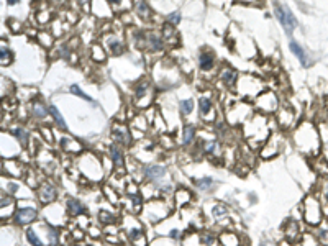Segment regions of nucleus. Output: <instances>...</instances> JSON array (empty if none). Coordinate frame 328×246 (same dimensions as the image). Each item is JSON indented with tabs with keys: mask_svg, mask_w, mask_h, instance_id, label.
<instances>
[{
	"mask_svg": "<svg viewBox=\"0 0 328 246\" xmlns=\"http://www.w3.org/2000/svg\"><path fill=\"white\" fill-rule=\"evenodd\" d=\"M122 231L125 233V238L131 246H149L148 236H146V230L136 213H123L122 217Z\"/></svg>",
	"mask_w": 328,
	"mask_h": 246,
	"instance_id": "1",
	"label": "nucleus"
},
{
	"mask_svg": "<svg viewBox=\"0 0 328 246\" xmlns=\"http://www.w3.org/2000/svg\"><path fill=\"white\" fill-rule=\"evenodd\" d=\"M140 213L145 218V222L151 223V225H159L172 215V205L163 198H148V200H145Z\"/></svg>",
	"mask_w": 328,
	"mask_h": 246,
	"instance_id": "2",
	"label": "nucleus"
},
{
	"mask_svg": "<svg viewBox=\"0 0 328 246\" xmlns=\"http://www.w3.org/2000/svg\"><path fill=\"white\" fill-rule=\"evenodd\" d=\"M302 210H304V220L307 225L312 228L318 227L320 223L325 222L323 217V209H322V202L318 200V197L315 196H307L302 204Z\"/></svg>",
	"mask_w": 328,
	"mask_h": 246,
	"instance_id": "3",
	"label": "nucleus"
},
{
	"mask_svg": "<svg viewBox=\"0 0 328 246\" xmlns=\"http://www.w3.org/2000/svg\"><path fill=\"white\" fill-rule=\"evenodd\" d=\"M20 204L16 205V210L12 217V222L16 228H23L33 225L36 220H40V210L34 204H23L25 200H18Z\"/></svg>",
	"mask_w": 328,
	"mask_h": 246,
	"instance_id": "4",
	"label": "nucleus"
},
{
	"mask_svg": "<svg viewBox=\"0 0 328 246\" xmlns=\"http://www.w3.org/2000/svg\"><path fill=\"white\" fill-rule=\"evenodd\" d=\"M79 169L85 180H98L103 174V166L98 161V158L94 153H85L82 154L79 159Z\"/></svg>",
	"mask_w": 328,
	"mask_h": 246,
	"instance_id": "5",
	"label": "nucleus"
},
{
	"mask_svg": "<svg viewBox=\"0 0 328 246\" xmlns=\"http://www.w3.org/2000/svg\"><path fill=\"white\" fill-rule=\"evenodd\" d=\"M273 10H274L276 18L279 21V25L284 28V32L291 36V34L294 33V30L299 27V21H297L295 15L292 14V10L286 5V3H279L278 0H274Z\"/></svg>",
	"mask_w": 328,
	"mask_h": 246,
	"instance_id": "6",
	"label": "nucleus"
},
{
	"mask_svg": "<svg viewBox=\"0 0 328 246\" xmlns=\"http://www.w3.org/2000/svg\"><path fill=\"white\" fill-rule=\"evenodd\" d=\"M141 176L146 182H149L151 185H156V189L159 185H163L166 182L167 176H169V171H167V166L164 164H143L141 167Z\"/></svg>",
	"mask_w": 328,
	"mask_h": 246,
	"instance_id": "7",
	"label": "nucleus"
},
{
	"mask_svg": "<svg viewBox=\"0 0 328 246\" xmlns=\"http://www.w3.org/2000/svg\"><path fill=\"white\" fill-rule=\"evenodd\" d=\"M58 197H59L58 185L51 182V180H41L36 189V200L40 202L43 207H46L58 202Z\"/></svg>",
	"mask_w": 328,
	"mask_h": 246,
	"instance_id": "8",
	"label": "nucleus"
},
{
	"mask_svg": "<svg viewBox=\"0 0 328 246\" xmlns=\"http://www.w3.org/2000/svg\"><path fill=\"white\" fill-rule=\"evenodd\" d=\"M110 135H112L114 143L120 145L122 148H130L133 143L131 131L128 130V127L123 123H115L114 127L110 128Z\"/></svg>",
	"mask_w": 328,
	"mask_h": 246,
	"instance_id": "9",
	"label": "nucleus"
},
{
	"mask_svg": "<svg viewBox=\"0 0 328 246\" xmlns=\"http://www.w3.org/2000/svg\"><path fill=\"white\" fill-rule=\"evenodd\" d=\"M64 207H66L67 215L71 218L87 217V215H89V207L85 205L82 200H79L77 197L67 196L66 198H64Z\"/></svg>",
	"mask_w": 328,
	"mask_h": 246,
	"instance_id": "10",
	"label": "nucleus"
},
{
	"mask_svg": "<svg viewBox=\"0 0 328 246\" xmlns=\"http://www.w3.org/2000/svg\"><path fill=\"white\" fill-rule=\"evenodd\" d=\"M2 172L8 178H14V179H25L27 176V167L23 166V163L18 161V159H3L2 161Z\"/></svg>",
	"mask_w": 328,
	"mask_h": 246,
	"instance_id": "11",
	"label": "nucleus"
},
{
	"mask_svg": "<svg viewBox=\"0 0 328 246\" xmlns=\"http://www.w3.org/2000/svg\"><path fill=\"white\" fill-rule=\"evenodd\" d=\"M107 153H109V158L112 161V167H114V169L123 171L125 166H127V159H125V153H123L122 146L116 143H112L109 148H107Z\"/></svg>",
	"mask_w": 328,
	"mask_h": 246,
	"instance_id": "12",
	"label": "nucleus"
},
{
	"mask_svg": "<svg viewBox=\"0 0 328 246\" xmlns=\"http://www.w3.org/2000/svg\"><path fill=\"white\" fill-rule=\"evenodd\" d=\"M49 115V105L46 107L43 100L40 98H34V100L30 102V116L33 120H38V122H45Z\"/></svg>",
	"mask_w": 328,
	"mask_h": 246,
	"instance_id": "13",
	"label": "nucleus"
},
{
	"mask_svg": "<svg viewBox=\"0 0 328 246\" xmlns=\"http://www.w3.org/2000/svg\"><path fill=\"white\" fill-rule=\"evenodd\" d=\"M59 148H61L63 153L66 154H81L84 151V146L81 145V141H77L76 138L72 136H61L59 138Z\"/></svg>",
	"mask_w": 328,
	"mask_h": 246,
	"instance_id": "14",
	"label": "nucleus"
},
{
	"mask_svg": "<svg viewBox=\"0 0 328 246\" xmlns=\"http://www.w3.org/2000/svg\"><path fill=\"white\" fill-rule=\"evenodd\" d=\"M289 49H291V53L294 54L297 59H299V63L302 64V67H310V66H312V59H310L309 53L305 51V48L300 45L299 41H295V40L289 41Z\"/></svg>",
	"mask_w": 328,
	"mask_h": 246,
	"instance_id": "15",
	"label": "nucleus"
},
{
	"mask_svg": "<svg viewBox=\"0 0 328 246\" xmlns=\"http://www.w3.org/2000/svg\"><path fill=\"white\" fill-rule=\"evenodd\" d=\"M212 112H213V100L209 96H200L198 97V115L202 120L210 123H215V120L212 118Z\"/></svg>",
	"mask_w": 328,
	"mask_h": 246,
	"instance_id": "16",
	"label": "nucleus"
},
{
	"mask_svg": "<svg viewBox=\"0 0 328 246\" xmlns=\"http://www.w3.org/2000/svg\"><path fill=\"white\" fill-rule=\"evenodd\" d=\"M280 149H282V141H280L276 135H273V136H269L267 145L261 149V158L262 159H271V158L278 156V154L280 153Z\"/></svg>",
	"mask_w": 328,
	"mask_h": 246,
	"instance_id": "17",
	"label": "nucleus"
},
{
	"mask_svg": "<svg viewBox=\"0 0 328 246\" xmlns=\"http://www.w3.org/2000/svg\"><path fill=\"white\" fill-rule=\"evenodd\" d=\"M197 63H198V69H200L202 72H210L215 69V54L212 53L210 49H202L200 53H198V58H197Z\"/></svg>",
	"mask_w": 328,
	"mask_h": 246,
	"instance_id": "18",
	"label": "nucleus"
},
{
	"mask_svg": "<svg viewBox=\"0 0 328 246\" xmlns=\"http://www.w3.org/2000/svg\"><path fill=\"white\" fill-rule=\"evenodd\" d=\"M192 184L198 192H204V194L215 191V187L218 185V182L215 180V178H212V176H200V178H196V179H192Z\"/></svg>",
	"mask_w": 328,
	"mask_h": 246,
	"instance_id": "19",
	"label": "nucleus"
},
{
	"mask_svg": "<svg viewBox=\"0 0 328 246\" xmlns=\"http://www.w3.org/2000/svg\"><path fill=\"white\" fill-rule=\"evenodd\" d=\"M174 207L176 209H184V207L191 205L192 204V192L191 189H185V187H179L178 191H174Z\"/></svg>",
	"mask_w": 328,
	"mask_h": 246,
	"instance_id": "20",
	"label": "nucleus"
},
{
	"mask_svg": "<svg viewBox=\"0 0 328 246\" xmlns=\"http://www.w3.org/2000/svg\"><path fill=\"white\" fill-rule=\"evenodd\" d=\"M197 140V127L194 123H184L182 136H180V145L184 148H191Z\"/></svg>",
	"mask_w": 328,
	"mask_h": 246,
	"instance_id": "21",
	"label": "nucleus"
},
{
	"mask_svg": "<svg viewBox=\"0 0 328 246\" xmlns=\"http://www.w3.org/2000/svg\"><path fill=\"white\" fill-rule=\"evenodd\" d=\"M12 136L15 138V141L21 146V149H28L30 143H32V135H30V131L27 130L25 127H15L10 130Z\"/></svg>",
	"mask_w": 328,
	"mask_h": 246,
	"instance_id": "22",
	"label": "nucleus"
},
{
	"mask_svg": "<svg viewBox=\"0 0 328 246\" xmlns=\"http://www.w3.org/2000/svg\"><path fill=\"white\" fill-rule=\"evenodd\" d=\"M202 153L205 156L210 158H217L222 154V146H220V141L212 138V140H204L202 141Z\"/></svg>",
	"mask_w": 328,
	"mask_h": 246,
	"instance_id": "23",
	"label": "nucleus"
},
{
	"mask_svg": "<svg viewBox=\"0 0 328 246\" xmlns=\"http://www.w3.org/2000/svg\"><path fill=\"white\" fill-rule=\"evenodd\" d=\"M220 246H241V238L233 230H223L218 235Z\"/></svg>",
	"mask_w": 328,
	"mask_h": 246,
	"instance_id": "24",
	"label": "nucleus"
},
{
	"mask_svg": "<svg viewBox=\"0 0 328 246\" xmlns=\"http://www.w3.org/2000/svg\"><path fill=\"white\" fill-rule=\"evenodd\" d=\"M218 77H220V81H222V84L225 85V87L233 89L236 84V81H238V72L231 67H223L222 71H220Z\"/></svg>",
	"mask_w": 328,
	"mask_h": 246,
	"instance_id": "25",
	"label": "nucleus"
},
{
	"mask_svg": "<svg viewBox=\"0 0 328 246\" xmlns=\"http://www.w3.org/2000/svg\"><path fill=\"white\" fill-rule=\"evenodd\" d=\"M146 45H148L149 51H153V53H161L166 48V41L163 40V36H159V34L153 32L146 34Z\"/></svg>",
	"mask_w": 328,
	"mask_h": 246,
	"instance_id": "26",
	"label": "nucleus"
},
{
	"mask_svg": "<svg viewBox=\"0 0 328 246\" xmlns=\"http://www.w3.org/2000/svg\"><path fill=\"white\" fill-rule=\"evenodd\" d=\"M25 238H27L30 246H46V241L43 240V236L40 235V230L33 225H30L27 230H25Z\"/></svg>",
	"mask_w": 328,
	"mask_h": 246,
	"instance_id": "27",
	"label": "nucleus"
},
{
	"mask_svg": "<svg viewBox=\"0 0 328 246\" xmlns=\"http://www.w3.org/2000/svg\"><path fill=\"white\" fill-rule=\"evenodd\" d=\"M105 48L109 49V53H110V54L120 56V54H123V53H125L127 46H125V41H122V40H120V38L110 36V38H107V41H105Z\"/></svg>",
	"mask_w": 328,
	"mask_h": 246,
	"instance_id": "28",
	"label": "nucleus"
},
{
	"mask_svg": "<svg viewBox=\"0 0 328 246\" xmlns=\"http://www.w3.org/2000/svg\"><path fill=\"white\" fill-rule=\"evenodd\" d=\"M210 215H212V218L215 220L217 223H222L223 220H228L230 218V210H228V207L225 204H217L212 205V210H210Z\"/></svg>",
	"mask_w": 328,
	"mask_h": 246,
	"instance_id": "29",
	"label": "nucleus"
},
{
	"mask_svg": "<svg viewBox=\"0 0 328 246\" xmlns=\"http://www.w3.org/2000/svg\"><path fill=\"white\" fill-rule=\"evenodd\" d=\"M284 236H286V240L292 241V243L300 236V228L295 220H289V223L284 228Z\"/></svg>",
	"mask_w": 328,
	"mask_h": 246,
	"instance_id": "30",
	"label": "nucleus"
},
{
	"mask_svg": "<svg viewBox=\"0 0 328 246\" xmlns=\"http://www.w3.org/2000/svg\"><path fill=\"white\" fill-rule=\"evenodd\" d=\"M49 115L53 116V120H54L56 127H58L59 130H63V131H66V130H67L66 120H64V116H63L61 112H59L58 107H56V105H49Z\"/></svg>",
	"mask_w": 328,
	"mask_h": 246,
	"instance_id": "31",
	"label": "nucleus"
},
{
	"mask_svg": "<svg viewBox=\"0 0 328 246\" xmlns=\"http://www.w3.org/2000/svg\"><path fill=\"white\" fill-rule=\"evenodd\" d=\"M315 238L320 243V246H328V225L325 222L315 227Z\"/></svg>",
	"mask_w": 328,
	"mask_h": 246,
	"instance_id": "32",
	"label": "nucleus"
},
{
	"mask_svg": "<svg viewBox=\"0 0 328 246\" xmlns=\"http://www.w3.org/2000/svg\"><path fill=\"white\" fill-rule=\"evenodd\" d=\"M135 12L138 16H141L143 20H148L151 15V7L148 5L146 0H136L135 2Z\"/></svg>",
	"mask_w": 328,
	"mask_h": 246,
	"instance_id": "33",
	"label": "nucleus"
},
{
	"mask_svg": "<svg viewBox=\"0 0 328 246\" xmlns=\"http://www.w3.org/2000/svg\"><path fill=\"white\" fill-rule=\"evenodd\" d=\"M200 243L202 246H220L218 236L212 231H202L200 233Z\"/></svg>",
	"mask_w": 328,
	"mask_h": 246,
	"instance_id": "34",
	"label": "nucleus"
},
{
	"mask_svg": "<svg viewBox=\"0 0 328 246\" xmlns=\"http://www.w3.org/2000/svg\"><path fill=\"white\" fill-rule=\"evenodd\" d=\"M178 105H179V112L182 116L192 115V112H194V100L192 98H182V100L178 102Z\"/></svg>",
	"mask_w": 328,
	"mask_h": 246,
	"instance_id": "35",
	"label": "nucleus"
},
{
	"mask_svg": "<svg viewBox=\"0 0 328 246\" xmlns=\"http://www.w3.org/2000/svg\"><path fill=\"white\" fill-rule=\"evenodd\" d=\"M148 90H149V82L140 81L136 84V87H135V98H136V100H141V98H145L146 96H148Z\"/></svg>",
	"mask_w": 328,
	"mask_h": 246,
	"instance_id": "36",
	"label": "nucleus"
},
{
	"mask_svg": "<svg viewBox=\"0 0 328 246\" xmlns=\"http://www.w3.org/2000/svg\"><path fill=\"white\" fill-rule=\"evenodd\" d=\"M20 189H21L20 182H14V180H7V184L5 182L2 184V192H7V194H10V196H14V197L18 196Z\"/></svg>",
	"mask_w": 328,
	"mask_h": 246,
	"instance_id": "37",
	"label": "nucleus"
},
{
	"mask_svg": "<svg viewBox=\"0 0 328 246\" xmlns=\"http://www.w3.org/2000/svg\"><path fill=\"white\" fill-rule=\"evenodd\" d=\"M98 222H100L102 225H105V227L112 225V223L116 222V215L107 212V210H100V212H98Z\"/></svg>",
	"mask_w": 328,
	"mask_h": 246,
	"instance_id": "38",
	"label": "nucleus"
},
{
	"mask_svg": "<svg viewBox=\"0 0 328 246\" xmlns=\"http://www.w3.org/2000/svg\"><path fill=\"white\" fill-rule=\"evenodd\" d=\"M69 92L74 94V96H77V97H81V98H84V100H87L90 103H94V98L90 97V96H87V94H85L84 90H82L77 84H71V85H69Z\"/></svg>",
	"mask_w": 328,
	"mask_h": 246,
	"instance_id": "39",
	"label": "nucleus"
},
{
	"mask_svg": "<svg viewBox=\"0 0 328 246\" xmlns=\"http://www.w3.org/2000/svg\"><path fill=\"white\" fill-rule=\"evenodd\" d=\"M0 63H2V66H7L12 63V53L5 46V43H2V46H0Z\"/></svg>",
	"mask_w": 328,
	"mask_h": 246,
	"instance_id": "40",
	"label": "nucleus"
},
{
	"mask_svg": "<svg viewBox=\"0 0 328 246\" xmlns=\"http://www.w3.org/2000/svg\"><path fill=\"white\" fill-rule=\"evenodd\" d=\"M151 246H178V241L167 238V236H164V238L154 240V243L151 245Z\"/></svg>",
	"mask_w": 328,
	"mask_h": 246,
	"instance_id": "41",
	"label": "nucleus"
},
{
	"mask_svg": "<svg viewBox=\"0 0 328 246\" xmlns=\"http://www.w3.org/2000/svg\"><path fill=\"white\" fill-rule=\"evenodd\" d=\"M166 20H167V23H171L172 27H176V25H179V23H180V12H178V10L172 12V14L167 15V18H166Z\"/></svg>",
	"mask_w": 328,
	"mask_h": 246,
	"instance_id": "42",
	"label": "nucleus"
},
{
	"mask_svg": "<svg viewBox=\"0 0 328 246\" xmlns=\"http://www.w3.org/2000/svg\"><path fill=\"white\" fill-rule=\"evenodd\" d=\"M40 131L43 133V140H45V141H48V143H53V141H54V138H53V135H51V130H49V128L41 127V128H40Z\"/></svg>",
	"mask_w": 328,
	"mask_h": 246,
	"instance_id": "43",
	"label": "nucleus"
},
{
	"mask_svg": "<svg viewBox=\"0 0 328 246\" xmlns=\"http://www.w3.org/2000/svg\"><path fill=\"white\" fill-rule=\"evenodd\" d=\"M58 53H59L61 58H69V46L67 45H61V46H59V49H58Z\"/></svg>",
	"mask_w": 328,
	"mask_h": 246,
	"instance_id": "44",
	"label": "nucleus"
},
{
	"mask_svg": "<svg viewBox=\"0 0 328 246\" xmlns=\"http://www.w3.org/2000/svg\"><path fill=\"white\" fill-rule=\"evenodd\" d=\"M323 200L328 204V185H325V189H323Z\"/></svg>",
	"mask_w": 328,
	"mask_h": 246,
	"instance_id": "45",
	"label": "nucleus"
},
{
	"mask_svg": "<svg viewBox=\"0 0 328 246\" xmlns=\"http://www.w3.org/2000/svg\"><path fill=\"white\" fill-rule=\"evenodd\" d=\"M107 3H109V5H120L122 0H107Z\"/></svg>",
	"mask_w": 328,
	"mask_h": 246,
	"instance_id": "46",
	"label": "nucleus"
},
{
	"mask_svg": "<svg viewBox=\"0 0 328 246\" xmlns=\"http://www.w3.org/2000/svg\"><path fill=\"white\" fill-rule=\"evenodd\" d=\"M20 0H7V5H10V7H14V5H16Z\"/></svg>",
	"mask_w": 328,
	"mask_h": 246,
	"instance_id": "47",
	"label": "nucleus"
},
{
	"mask_svg": "<svg viewBox=\"0 0 328 246\" xmlns=\"http://www.w3.org/2000/svg\"><path fill=\"white\" fill-rule=\"evenodd\" d=\"M89 2H90V0H77V3H79V5H82V7L89 5Z\"/></svg>",
	"mask_w": 328,
	"mask_h": 246,
	"instance_id": "48",
	"label": "nucleus"
},
{
	"mask_svg": "<svg viewBox=\"0 0 328 246\" xmlns=\"http://www.w3.org/2000/svg\"><path fill=\"white\" fill-rule=\"evenodd\" d=\"M258 246H267V243H266L264 240H261V241H260V245H258Z\"/></svg>",
	"mask_w": 328,
	"mask_h": 246,
	"instance_id": "49",
	"label": "nucleus"
},
{
	"mask_svg": "<svg viewBox=\"0 0 328 246\" xmlns=\"http://www.w3.org/2000/svg\"><path fill=\"white\" fill-rule=\"evenodd\" d=\"M112 246H125V245H112Z\"/></svg>",
	"mask_w": 328,
	"mask_h": 246,
	"instance_id": "50",
	"label": "nucleus"
},
{
	"mask_svg": "<svg viewBox=\"0 0 328 246\" xmlns=\"http://www.w3.org/2000/svg\"><path fill=\"white\" fill-rule=\"evenodd\" d=\"M245 2H248V0H245Z\"/></svg>",
	"mask_w": 328,
	"mask_h": 246,
	"instance_id": "51",
	"label": "nucleus"
},
{
	"mask_svg": "<svg viewBox=\"0 0 328 246\" xmlns=\"http://www.w3.org/2000/svg\"><path fill=\"white\" fill-rule=\"evenodd\" d=\"M77 246H79V245H77Z\"/></svg>",
	"mask_w": 328,
	"mask_h": 246,
	"instance_id": "52",
	"label": "nucleus"
}]
</instances>
